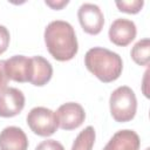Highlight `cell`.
I'll return each instance as SVG.
<instances>
[{
	"mask_svg": "<svg viewBox=\"0 0 150 150\" xmlns=\"http://www.w3.org/2000/svg\"><path fill=\"white\" fill-rule=\"evenodd\" d=\"M43 38L49 54L57 61H69L77 54L76 34L73 26L67 21L55 20L49 22Z\"/></svg>",
	"mask_w": 150,
	"mask_h": 150,
	"instance_id": "1",
	"label": "cell"
},
{
	"mask_svg": "<svg viewBox=\"0 0 150 150\" xmlns=\"http://www.w3.org/2000/svg\"><path fill=\"white\" fill-rule=\"evenodd\" d=\"M87 69L104 83L116 81L123 70L121 56L103 47L90 48L84 55Z\"/></svg>",
	"mask_w": 150,
	"mask_h": 150,
	"instance_id": "2",
	"label": "cell"
},
{
	"mask_svg": "<svg viewBox=\"0 0 150 150\" xmlns=\"http://www.w3.org/2000/svg\"><path fill=\"white\" fill-rule=\"evenodd\" d=\"M110 114L116 122L124 123L131 121L137 110V100L134 90L128 86L116 88L109 98Z\"/></svg>",
	"mask_w": 150,
	"mask_h": 150,
	"instance_id": "3",
	"label": "cell"
},
{
	"mask_svg": "<svg viewBox=\"0 0 150 150\" xmlns=\"http://www.w3.org/2000/svg\"><path fill=\"white\" fill-rule=\"evenodd\" d=\"M27 124L29 129L38 136H52L59 128L56 114L46 107H35L27 115Z\"/></svg>",
	"mask_w": 150,
	"mask_h": 150,
	"instance_id": "4",
	"label": "cell"
},
{
	"mask_svg": "<svg viewBox=\"0 0 150 150\" xmlns=\"http://www.w3.org/2000/svg\"><path fill=\"white\" fill-rule=\"evenodd\" d=\"M77 18L82 29L90 35H97L101 33L104 25V16L97 5L83 4L77 11Z\"/></svg>",
	"mask_w": 150,
	"mask_h": 150,
	"instance_id": "5",
	"label": "cell"
},
{
	"mask_svg": "<svg viewBox=\"0 0 150 150\" xmlns=\"http://www.w3.org/2000/svg\"><path fill=\"white\" fill-rule=\"evenodd\" d=\"M59 127L62 130H74L79 128L86 120V112L81 104L76 102H67L56 110Z\"/></svg>",
	"mask_w": 150,
	"mask_h": 150,
	"instance_id": "6",
	"label": "cell"
},
{
	"mask_svg": "<svg viewBox=\"0 0 150 150\" xmlns=\"http://www.w3.org/2000/svg\"><path fill=\"white\" fill-rule=\"evenodd\" d=\"M5 68L9 80L20 83L30 82L33 74L32 57H27L25 55H14L5 60Z\"/></svg>",
	"mask_w": 150,
	"mask_h": 150,
	"instance_id": "7",
	"label": "cell"
},
{
	"mask_svg": "<svg viewBox=\"0 0 150 150\" xmlns=\"http://www.w3.org/2000/svg\"><path fill=\"white\" fill-rule=\"evenodd\" d=\"M25 107V95L21 90L9 87L0 91V117H14Z\"/></svg>",
	"mask_w": 150,
	"mask_h": 150,
	"instance_id": "8",
	"label": "cell"
},
{
	"mask_svg": "<svg viewBox=\"0 0 150 150\" xmlns=\"http://www.w3.org/2000/svg\"><path fill=\"white\" fill-rule=\"evenodd\" d=\"M136 25L128 19H116L110 25L108 35L109 40L120 47H125L136 38Z\"/></svg>",
	"mask_w": 150,
	"mask_h": 150,
	"instance_id": "9",
	"label": "cell"
},
{
	"mask_svg": "<svg viewBox=\"0 0 150 150\" xmlns=\"http://www.w3.org/2000/svg\"><path fill=\"white\" fill-rule=\"evenodd\" d=\"M28 138L19 127H7L0 132V150H27Z\"/></svg>",
	"mask_w": 150,
	"mask_h": 150,
	"instance_id": "10",
	"label": "cell"
},
{
	"mask_svg": "<svg viewBox=\"0 0 150 150\" xmlns=\"http://www.w3.org/2000/svg\"><path fill=\"white\" fill-rule=\"evenodd\" d=\"M139 146V136L134 130L124 129L115 132L103 150H138Z\"/></svg>",
	"mask_w": 150,
	"mask_h": 150,
	"instance_id": "11",
	"label": "cell"
},
{
	"mask_svg": "<svg viewBox=\"0 0 150 150\" xmlns=\"http://www.w3.org/2000/svg\"><path fill=\"white\" fill-rule=\"evenodd\" d=\"M33 74L30 83L36 87H42L47 84L53 76V67L49 61L42 56H33Z\"/></svg>",
	"mask_w": 150,
	"mask_h": 150,
	"instance_id": "12",
	"label": "cell"
},
{
	"mask_svg": "<svg viewBox=\"0 0 150 150\" xmlns=\"http://www.w3.org/2000/svg\"><path fill=\"white\" fill-rule=\"evenodd\" d=\"M131 59L138 66H148L150 61V41L149 39H142L135 43L131 49Z\"/></svg>",
	"mask_w": 150,
	"mask_h": 150,
	"instance_id": "13",
	"label": "cell"
},
{
	"mask_svg": "<svg viewBox=\"0 0 150 150\" xmlns=\"http://www.w3.org/2000/svg\"><path fill=\"white\" fill-rule=\"evenodd\" d=\"M95 129L91 125H88L76 136L71 150H91L95 143Z\"/></svg>",
	"mask_w": 150,
	"mask_h": 150,
	"instance_id": "14",
	"label": "cell"
},
{
	"mask_svg": "<svg viewBox=\"0 0 150 150\" xmlns=\"http://www.w3.org/2000/svg\"><path fill=\"white\" fill-rule=\"evenodd\" d=\"M115 4L120 12H124L128 14H137L142 9L144 1L143 0H131V1L122 0V1H116Z\"/></svg>",
	"mask_w": 150,
	"mask_h": 150,
	"instance_id": "15",
	"label": "cell"
},
{
	"mask_svg": "<svg viewBox=\"0 0 150 150\" xmlns=\"http://www.w3.org/2000/svg\"><path fill=\"white\" fill-rule=\"evenodd\" d=\"M35 150H64L63 145L55 139H46L38 144Z\"/></svg>",
	"mask_w": 150,
	"mask_h": 150,
	"instance_id": "16",
	"label": "cell"
},
{
	"mask_svg": "<svg viewBox=\"0 0 150 150\" xmlns=\"http://www.w3.org/2000/svg\"><path fill=\"white\" fill-rule=\"evenodd\" d=\"M9 40H11V35H9L8 29L5 26L0 25V55L7 50Z\"/></svg>",
	"mask_w": 150,
	"mask_h": 150,
	"instance_id": "17",
	"label": "cell"
},
{
	"mask_svg": "<svg viewBox=\"0 0 150 150\" xmlns=\"http://www.w3.org/2000/svg\"><path fill=\"white\" fill-rule=\"evenodd\" d=\"M8 80L9 79L7 76L6 68H5V60H0V91L7 88Z\"/></svg>",
	"mask_w": 150,
	"mask_h": 150,
	"instance_id": "18",
	"label": "cell"
},
{
	"mask_svg": "<svg viewBox=\"0 0 150 150\" xmlns=\"http://www.w3.org/2000/svg\"><path fill=\"white\" fill-rule=\"evenodd\" d=\"M68 2H69L68 0H61V1H48V0H46L45 1V4L47 6H49L50 8H53V9H61L64 6H67Z\"/></svg>",
	"mask_w": 150,
	"mask_h": 150,
	"instance_id": "19",
	"label": "cell"
},
{
	"mask_svg": "<svg viewBox=\"0 0 150 150\" xmlns=\"http://www.w3.org/2000/svg\"><path fill=\"white\" fill-rule=\"evenodd\" d=\"M145 150H150V149H149V148H146V149H145Z\"/></svg>",
	"mask_w": 150,
	"mask_h": 150,
	"instance_id": "20",
	"label": "cell"
}]
</instances>
